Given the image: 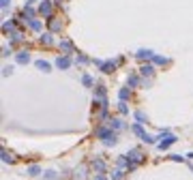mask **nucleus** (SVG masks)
Here are the masks:
<instances>
[{"instance_id": "f257e3e1", "label": "nucleus", "mask_w": 193, "mask_h": 180, "mask_svg": "<svg viewBox=\"0 0 193 180\" xmlns=\"http://www.w3.org/2000/svg\"><path fill=\"white\" fill-rule=\"evenodd\" d=\"M96 137L99 139H103V144L105 146H114L116 144V133H112V131H107V129H96Z\"/></svg>"}, {"instance_id": "f03ea898", "label": "nucleus", "mask_w": 193, "mask_h": 180, "mask_svg": "<svg viewBox=\"0 0 193 180\" xmlns=\"http://www.w3.org/2000/svg\"><path fill=\"white\" fill-rule=\"evenodd\" d=\"M127 161H133V165H138V163H142V152L135 148V150H129V154H127ZM129 170H131V163H129Z\"/></svg>"}, {"instance_id": "7ed1b4c3", "label": "nucleus", "mask_w": 193, "mask_h": 180, "mask_svg": "<svg viewBox=\"0 0 193 180\" xmlns=\"http://www.w3.org/2000/svg\"><path fill=\"white\" fill-rule=\"evenodd\" d=\"M174 141H176V137H174V135H167L163 141H159V150H167V148H170Z\"/></svg>"}, {"instance_id": "20e7f679", "label": "nucleus", "mask_w": 193, "mask_h": 180, "mask_svg": "<svg viewBox=\"0 0 193 180\" xmlns=\"http://www.w3.org/2000/svg\"><path fill=\"white\" fill-rule=\"evenodd\" d=\"M69 64H71V58H69V56H62V58L56 60V67H58V69H69Z\"/></svg>"}, {"instance_id": "39448f33", "label": "nucleus", "mask_w": 193, "mask_h": 180, "mask_svg": "<svg viewBox=\"0 0 193 180\" xmlns=\"http://www.w3.org/2000/svg\"><path fill=\"white\" fill-rule=\"evenodd\" d=\"M28 60H30L28 51H19V54H17V62H28Z\"/></svg>"}, {"instance_id": "423d86ee", "label": "nucleus", "mask_w": 193, "mask_h": 180, "mask_svg": "<svg viewBox=\"0 0 193 180\" xmlns=\"http://www.w3.org/2000/svg\"><path fill=\"white\" fill-rule=\"evenodd\" d=\"M152 71H154L152 64H144V67H142V75H152Z\"/></svg>"}, {"instance_id": "0eeeda50", "label": "nucleus", "mask_w": 193, "mask_h": 180, "mask_svg": "<svg viewBox=\"0 0 193 180\" xmlns=\"http://www.w3.org/2000/svg\"><path fill=\"white\" fill-rule=\"evenodd\" d=\"M138 56H140V58H152V51H150V49H140Z\"/></svg>"}, {"instance_id": "6e6552de", "label": "nucleus", "mask_w": 193, "mask_h": 180, "mask_svg": "<svg viewBox=\"0 0 193 180\" xmlns=\"http://www.w3.org/2000/svg\"><path fill=\"white\" fill-rule=\"evenodd\" d=\"M37 67H39V69H43V71H49V64L45 62V60H37Z\"/></svg>"}, {"instance_id": "1a4fd4ad", "label": "nucleus", "mask_w": 193, "mask_h": 180, "mask_svg": "<svg viewBox=\"0 0 193 180\" xmlns=\"http://www.w3.org/2000/svg\"><path fill=\"white\" fill-rule=\"evenodd\" d=\"M122 176H125V172H120V170L112 174V178H114V180H120V178H122Z\"/></svg>"}, {"instance_id": "9d476101", "label": "nucleus", "mask_w": 193, "mask_h": 180, "mask_svg": "<svg viewBox=\"0 0 193 180\" xmlns=\"http://www.w3.org/2000/svg\"><path fill=\"white\" fill-rule=\"evenodd\" d=\"M41 13H45V15L49 13V2H43V4H41Z\"/></svg>"}, {"instance_id": "9b49d317", "label": "nucleus", "mask_w": 193, "mask_h": 180, "mask_svg": "<svg viewBox=\"0 0 193 180\" xmlns=\"http://www.w3.org/2000/svg\"><path fill=\"white\" fill-rule=\"evenodd\" d=\"M30 28H32V30H39V28H41V24H39L37 19H32V22H30Z\"/></svg>"}, {"instance_id": "f8f14e48", "label": "nucleus", "mask_w": 193, "mask_h": 180, "mask_svg": "<svg viewBox=\"0 0 193 180\" xmlns=\"http://www.w3.org/2000/svg\"><path fill=\"white\" fill-rule=\"evenodd\" d=\"M28 172H30V174H32V176H37V174H39V172H41V170H39V167H37V165H32V167H30V170H28Z\"/></svg>"}, {"instance_id": "ddd939ff", "label": "nucleus", "mask_w": 193, "mask_h": 180, "mask_svg": "<svg viewBox=\"0 0 193 180\" xmlns=\"http://www.w3.org/2000/svg\"><path fill=\"white\" fill-rule=\"evenodd\" d=\"M92 165H95L96 170H99V172H101V170H103V161H95V163H92Z\"/></svg>"}, {"instance_id": "4468645a", "label": "nucleus", "mask_w": 193, "mask_h": 180, "mask_svg": "<svg viewBox=\"0 0 193 180\" xmlns=\"http://www.w3.org/2000/svg\"><path fill=\"white\" fill-rule=\"evenodd\" d=\"M41 41H43V43H51V37H49V35H43Z\"/></svg>"}, {"instance_id": "2eb2a0df", "label": "nucleus", "mask_w": 193, "mask_h": 180, "mask_svg": "<svg viewBox=\"0 0 193 180\" xmlns=\"http://www.w3.org/2000/svg\"><path fill=\"white\" fill-rule=\"evenodd\" d=\"M84 84H86V86H90V84H92V80H90V75H84Z\"/></svg>"}, {"instance_id": "dca6fc26", "label": "nucleus", "mask_w": 193, "mask_h": 180, "mask_svg": "<svg viewBox=\"0 0 193 180\" xmlns=\"http://www.w3.org/2000/svg\"><path fill=\"white\" fill-rule=\"evenodd\" d=\"M154 62H159V64H163V62H165V58H161V56H154Z\"/></svg>"}, {"instance_id": "f3484780", "label": "nucleus", "mask_w": 193, "mask_h": 180, "mask_svg": "<svg viewBox=\"0 0 193 180\" xmlns=\"http://www.w3.org/2000/svg\"><path fill=\"white\" fill-rule=\"evenodd\" d=\"M95 180H107V176H105V174H96Z\"/></svg>"}, {"instance_id": "a211bd4d", "label": "nucleus", "mask_w": 193, "mask_h": 180, "mask_svg": "<svg viewBox=\"0 0 193 180\" xmlns=\"http://www.w3.org/2000/svg\"><path fill=\"white\" fill-rule=\"evenodd\" d=\"M6 4H9V0H2V6H6Z\"/></svg>"}]
</instances>
